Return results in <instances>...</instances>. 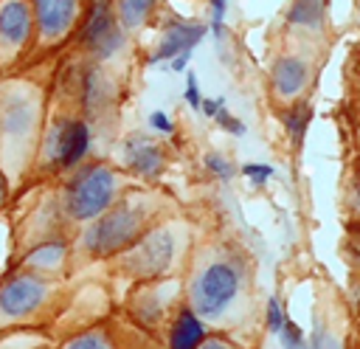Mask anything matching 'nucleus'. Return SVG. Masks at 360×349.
Returning <instances> with one entry per match:
<instances>
[{"label":"nucleus","mask_w":360,"mask_h":349,"mask_svg":"<svg viewBox=\"0 0 360 349\" xmlns=\"http://www.w3.org/2000/svg\"><path fill=\"white\" fill-rule=\"evenodd\" d=\"M48 293H51V284L42 279V273H34V270L11 273L0 284V315L8 321L28 318L48 301Z\"/></svg>","instance_id":"0eeeda50"},{"label":"nucleus","mask_w":360,"mask_h":349,"mask_svg":"<svg viewBox=\"0 0 360 349\" xmlns=\"http://www.w3.org/2000/svg\"><path fill=\"white\" fill-rule=\"evenodd\" d=\"M65 349H112V346L104 332L93 329V332H84V335H76L73 341H68Z\"/></svg>","instance_id":"6ab92c4d"},{"label":"nucleus","mask_w":360,"mask_h":349,"mask_svg":"<svg viewBox=\"0 0 360 349\" xmlns=\"http://www.w3.org/2000/svg\"><path fill=\"white\" fill-rule=\"evenodd\" d=\"M354 208L360 211V174H357V186H354Z\"/></svg>","instance_id":"2f4dec72"},{"label":"nucleus","mask_w":360,"mask_h":349,"mask_svg":"<svg viewBox=\"0 0 360 349\" xmlns=\"http://www.w3.org/2000/svg\"><path fill=\"white\" fill-rule=\"evenodd\" d=\"M90 3H112V0H90Z\"/></svg>","instance_id":"473e14b6"},{"label":"nucleus","mask_w":360,"mask_h":349,"mask_svg":"<svg viewBox=\"0 0 360 349\" xmlns=\"http://www.w3.org/2000/svg\"><path fill=\"white\" fill-rule=\"evenodd\" d=\"M115 191H118V174L107 163L82 166L65 183L62 211L73 222H93L115 203Z\"/></svg>","instance_id":"f257e3e1"},{"label":"nucleus","mask_w":360,"mask_h":349,"mask_svg":"<svg viewBox=\"0 0 360 349\" xmlns=\"http://www.w3.org/2000/svg\"><path fill=\"white\" fill-rule=\"evenodd\" d=\"M208 25L200 23H172L158 45V51L152 53V62H163V59H174L180 53H191L194 45L205 37Z\"/></svg>","instance_id":"f8f14e48"},{"label":"nucleus","mask_w":360,"mask_h":349,"mask_svg":"<svg viewBox=\"0 0 360 349\" xmlns=\"http://www.w3.org/2000/svg\"><path fill=\"white\" fill-rule=\"evenodd\" d=\"M6 200H8V177L0 172V208L6 205Z\"/></svg>","instance_id":"c756f323"},{"label":"nucleus","mask_w":360,"mask_h":349,"mask_svg":"<svg viewBox=\"0 0 360 349\" xmlns=\"http://www.w3.org/2000/svg\"><path fill=\"white\" fill-rule=\"evenodd\" d=\"M143 220H146V211L132 203V200H121V203H112L101 217H96L84 236H82V245L90 256H112V253H121L127 250L129 245L138 242L141 231H143Z\"/></svg>","instance_id":"f03ea898"},{"label":"nucleus","mask_w":360,"mask_h":349,"mask_svg":"<svg viewBox=\"0 0 360 349\" xmlns=\"http://www.w3.org/2000/svg\"><path fill=\"white\" fill-rule=\"evenodd\" d=\"M188 56H191V53H180V56H174V59H172V70H177V73H180V70H186Z\"/></svg>","instance_id":"c85d7f7f"},{"label":"nucleus","mask_w":360,"mask_h":349,"mask_svg":"<svg viewBox=\"0 0 360 349\" xmlns=\"http://www.w3.org/2000/svg\"><path fill=\"white\" fill-rule=\"evenodd\" d=\"M205 338V326L197 321L191 310H183L172 329V349H200Z\"/></svg>","instance_id":"dca6fc26"},{"label":"nucleus","mask_w":360,"mask_h":349,"mask_svg":"<svg viewBox=\"0 0 360 349\" xmlns=\"http://www.w3.org/2000/svg\"><path fill=\"white\" fill-rule=\"evenodd\" d=\"M205 169H208L211 174H217L219 180H231V177H233V163L225 160L219 152H208V155H205Z\"/></svg>","instance_id":"aec40b11"},{"label":"nucleus","mask_w":360,"mask_h":349,"mask_svg":"<svg viewBox=\"0 0 360 349\" xmlns=\"http://www.w3.org/2000/svg\"><path fill=\"white\" fill-rule=\"evenodd\" d=\"M79 45L96 59L104 62L112 53L121 51L124 45V28L118 25L115 14H112V3H93L90 14L79 31Z\"/></svg>","instance_id":"6e6552de"},{"label":"nucleus","mask_w":360,"mask_h":349,"mask_svg":"<svg viewBox=\"0 0 360 349\" xmlns=\"http://www.w3.org/2000/svg\"><path fill=\"white\" fill-rule=\"evenodd\" d=\"M200 349H231L228 343H222V341H205Z\"/></svg>","instance_id":"7c9ffc66"},{"label":"nucleus","mask_w":360,"mask_h":349,"mask_svg":"<svg viewBox=\"0 0 360 349\" xmlns=\"http://www.w3.org/2000/svg\"><path fill=\"white\" fill-rule=\"evenodd\" d=\"M307 127H309V107H307V104H295V107H290V110L284 113V129L290 132V138H292L295 144H301Z\"/></svg>","instance_id":"a211bd4d"},{"label":"nucleus","mask_w":360,"mask_h":349,"mask_svg":"<svg viewBox=\"0 0 360 349\" xmlns=\"http://www.w3.org/2000/svg\"><path fill=\"white\" fill-rule=\"evenodd\" d=\"M124 163L141 177H155L163 169V149L149 135H129L124 141Z\"/></svg>","instance_id":"9b49d317"},{"label":"nucleus","mask_w":360,"mask_h":349,"mask_svg":"<svg viewBox=\"0 0 360 349\" xmlns=\"http://www.w3.org/2000/svg\"><path fill=\"white\" fill-rule=\"evenodd\" d=\"M34 11V51L25 65L34 62V56L48 53L62 48L70 37H79L87 14H90V0H28Z\"/></svg>","instance_id":"7ed1b4c3"},{"label":"nucleus","mask_w":360,"mask_h":349,"mask_svg":"<svg viewBox=\"0 0 360 349\" xmlns=\"http://www.w3.org/2000/svg\"><path fill=\"white\" fill-rule=\"evenodd\" d=\"M267 326H270V332H281V326H284V315H281V307H278V301L276 298H270L267 301Z\"/></svg>","instance_id":"a878e982"},{"label":"nucleus","mask_w":360,"mask_h":349,"mask_svg":"<svg viewBox=\"0 0 360 349\" xmlns=\"http://www.w3.org/2000/svg\"><path fill=\"white\" fill-rule=\"evenodd\" d=\"M323 8H326V0H292V6L287 11V20L292 25L318 28L321 20H323Z\"/></svg>","instance_id":"f3484780"},{"label":"nucleus","mask_w":360,"mask_h":349,"mask_svg":"<svg viewBox=\"0 0 360 349\" xmlns=\"http://www.w3.org/2000/svg\"><path fill=\"white\" fill-rule=\"evenodd\" d=\"M278 341H281L284 349H304V332L292 321H284V326L278 332Z\"/></svg>","instance_id":"412c9836"},{"label":"nucleus","mask_w":360,"mask_h":349,"mask_svg":"<svg viewBox=\"0 0 360 349\" xmlns=\"http://www.w3.org/2000/svg\"><path fill=\"white\" fill-rule=\"evenodd\" d=\"M183 99L188 101L191 110H200L202 96H200V84H197V76H194V73H188V79H186V93H183Z\"/></svg>","instance_id":"393cba45"},{"label":"nucleus","mask_w":360,"mask_h":349,"mask_svg":"<svg viewBox=\"0 0 360 349\" xmlns=\"http://www.w3.org/2000/svg\"><path fill=\"white\" fill-rule=\"evenodd\" d=\"M172 253H174L172 234L169 231H152V234H146L143 239H138L135 245L127 248L124 262L138 273H158V270L169 267Z\"/></svg>","instance_id":"9d476101"},{"label":"nucleus","mask_w":360,"mask_h":349,"mask_svg":"<svg viewBox=\"0 0 360 349\" xmlns=\"http://www.w3.org/2000/svg\"><path fill=\"white\" fill-rule=\"evenodd\" d=\"M307 79H309V68H307L304 59H298V56H281V59L273 62L270 82H273V93L278 99L298 96L307 87Z\"/></svg>","instance_id":"ddd939ff"},{"label":"nucleus","mask_w":360,"mask_h":349,"mask_svg":"<svg viewBox=\"0 0 360 349\" xmlns=\"http://www.w3.org/2000/svg\"><path fill=\"white\" fill-rule=\"evenodd\" d=\"M90 149V127L82 118H56L42 138V160L56 169H73Z\"/></svg>","instance_id":"423d86ee"},{"label":"nucleus","mask_w":360,"mask_h":349,"mask_svg":"<svg viewBox=\"0 0 360 349\" xmlns=\"http://www.w3.org/2000/svg\"><path fill=\"white\" fill-rule=\"evenodd\" d=\"M155 3L158 0H112V14L124 31H135L152 17Z\"/></svg>","instance_id":"2eb2a0df"},{"label":"nucleus","mask_w":360,"mask_h":349,"mask_svg":"<svg viewBox=\"0 0 360 349\" xmlns=\"http://www.w3.org/2000/svg\"><path fill=\"white\" fill-rule=\"evenodd\" d=\"M34 11L28 0H0V70L25 65L34 51Z\"/></svg>","instance_id":"39448f33"},{"label":"nucleus","mask_w":360,"mask_h":349,"mask_svg":"<svg viewBox=\"0 0 360 349\" xmlns=\"http://www.w3.org/2000/svg\"><path fill=\"white\" fill-rule=\"evenodd\" d=\"M219 107H225V99H202V104H200L202 115H208V118H214L219 113Z\"/></svg>","instance_id":"cd10ccee"},{"label":"nucleus","mask_w":360,"mask_h":349,"mask_svg":"<svg viewBox=\"0 0 360 349\" xmlns=\"http://www.w3.org/2000/svg\"><path fill=\"white\" fill-rule=\"evenodd\" d=\"M242 174H245L250 183L262 186V183H267V180L276 174V169H273V166H267V163H248V166L242 169Z\"/></svg>","instance_id":"5701e85b"},{"label":"nucleus","mask_w":360,"mask_h":349,"mask_svg":"<svg viewBox=\"0 0 360 349\" xmlns=\"http://www.w3.org/2000/svg\"><path fill=\"white\" fill-rule=\"evenodd\" d=\"M39 96L31 82H6L0 87V144L20 155L39 127Z\"/></svg>","instance_id":"20e7f679"},{"label":"nucleus","mask_w":360,"mask_h":349,"mask_svg":"<svg viewBox=\"0 0 360 349\" xmlns=\"http://www.w3.org/2000/svg\"><path fill=\"white\" fill-rule=\"evenodd\" d=\"M65 256H68V242L62 236H48L22 253V267L34 273H48V270L62 267Z\"/></svg>","instance_id":"4468645a"},{"label":"nucleus","mask_w":360,"mask_h":349,"mask_svg":"<svg viewBox=\"0 0 360 349\" xmlns=\"http://www.w3.org/2000/svg\"><path fill=\"white\" fill-rule=\"evenodd\" d=\"M225 8H228V0H211V31L217 39L225 37Z\"/></svg>","instance_id":"4be33fe9"},{"label":"nucleus","mask_w":360,"mask_h":349,"mask_svg":"<svg viewBox=\"0 0 360 349\" xmlns=\"http://www.w3.org/2000/svg\"><path fill=\"white\" fill-rule=\"evenodd\" d=\"M239 290V276L231 265L225 262H217V265H208L202 270V276L197 279L194 284V310L202 315V318H214L219 315L236 296Z\"/></svg>","instance_id":"1a4fd4ad"},{"label":"nucleus","mask_w":360,"mask_h":349,"mask_svg":"<svg viewBox=\"0 0 360 349\" xmlns=\"http://www.w3.org/2000/svg\"><path fill=\"white\" fill-rule=\"evenodd\" d=\"M149 124H152V129H158V132H163V135H169L174 127H172V121H169V115L163 113V110H155L152 115H149Z\"/></svg>","instance_id":"bb28decb"},{"label":"nucleus","mask_w":360,"mask_h":349,"mask_svg":"<svg viewBox=\"0 0 360 349\" xmlns=\"http://www.w3.org/2000/svg\"><path fill=\"white\" fill-rule=\"evenodd\" d=\"M214 118H217L219 127H225L231 135H245V124H242L239 118H233V115L228 113V107H219V113H217Z\"/></svg>","instance_id":"b1692460"}]
</instances>
